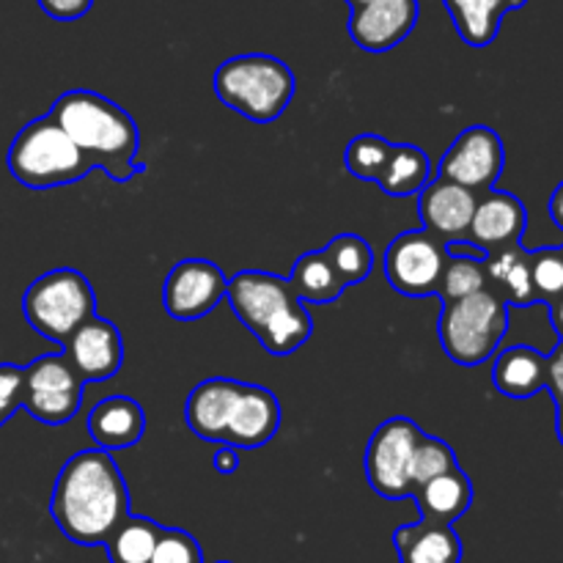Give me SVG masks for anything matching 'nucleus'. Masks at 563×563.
<instances>
[{"label":"nucleus","instance_id":"9","mask_svg":"<svg viewBox=\"0 0 563 563\" xmlns=\"http://www.w3.org/2000/svg\"><path fill=\"white\" fill-rule=\"evenodd\" d=\"M86 379L66 352L42 355L22 368V407L47 427H64L80 412Z\"/></svg>","mask_w":563,"mask_h":563},{"label":"nucleus","instance_id":"10","mask_svg":"<svg viewBox=\"0 0 563 563\" xmlns=\"http://www.w3.org/2000/svg\"><path fill=\"white\" fill-rule=\"evenodd\" d=\"M423 429L410 418H388L374 429L366 445V478L374 493L385 500H405L412 498L410 482V462L418 440L423 438Z\"/></svg>","mask_w":563,"mask_h":563},{"label":"nucleus","instance_id":"23","mask_svg":"<svg viewBox=\"0 0 563 563\" xmlns=\"http://www.w3.org/2000/svg\"><path fill=\"white\" fill-rule=\"evenodd\" d=\"M484 264H487L489 286H493L509 306L526 308L539 302L531 278V253H528L520 242L504 247V251L489 253V256L484 258Z\"/></svg>","mask_w":563,"mask_h":563},{"label":"nucleus","instance_id":"18","mask_svg":"<svg viewBox=\"0 0 563 563\" xmlns=\"http://www.w3.org/2000/svg\"><path fill=\"white\" fill-rule=\"evenodd\" d=\"M143 432H146V412L130 396H108L88 412V434L97 449H132L141 443Z\"/></svg>","mask_w":563,"mask_h":563},{"label":"nucleus","instance_id":"17","mask_svg":"<svg viewBox=\"0 0 563 563\" xmlns=\"http://www.w3.org/2000/svg\"><path fill=\"white\" fill-rule=\"evenodd\" d=\"M526 225L528 212L520 198L504 190H487L478 196L471 231H467V242L482 247L489 256V253L517 245L522 234H526Z\"/></svg>","mask_w":563,"mask_h":563},{"label":"nucleus","instance_id":"41","mask_svg":"<svg viewBox=\"0 0 563 563\" xmlns=\"http://www.w3.org/2000/svg\"><path fill=\"white\" fill-rule=\"evenodd\" d=\"M561 346H563V344H561Z\"/></svg>","mask_w":563,"mask_h":563},{"label":"nucleus","instance_id":"27","mask_svg":"<svg viewBox=\"0 0 563 563\" xmlns=\"http://www.w3.org/2000/svg\"><path fill=\"white\" fill-rule=\"evenodd\" d=\"M330 264L339 273L341 284L357 286L372 275L374 269V251L363 236L357 234H339L324 247Z\"/></svg>","mask_w":563,"mask_h":563},{"label":"nucleus","instance_id":"25","mask_svg":"<svg viewBox=\"0 0 563 563\" xmlns=\"http://www.w3.org/2000/svg\"><path fill=\"white\" fill-rule=\"evenodd\" d=\"M286 280H289L295 295L300 297L306 306H330V302L339 300L346 289L324 251L302 253Z\"/></svg>","mask_w":563,"mask_h":563},{"label":"nucleus","instance_id":"38","mask_svg":"<svg viewBox=\"0 0 563 563\" xmlns=\"http://www.w3.org/2000/svg\"><path fill=\"white\" fill-rule=\"evenodd\" d=\"M548 306H550V319H553V328L559 330L561 339H563V295L559 297V300L548 302Z\"/></svg>","mask_w":563,"mask_h":563},{"label":"nucleus","instance_id":"3","mask_svg":"<svg viewBox=\"0 0 563 563\" xmlns=\"http://www.w3.org/2000/svg\"><path fill=\"white\" fill-rule=\"evenodd\" d=\"M49 115L91 159L93 168H102L110 179L130 181L143 170V163H137L141 132L135 119L104 93L82 88L66 91L55 99Z\"/></svg>","mask_w":563,"mask_h":563},{"label":"nucleus","instance_id":"4","mask_svg":"<svg viewBox=\"0 0 563 563\" xmlns=\"http://www.w3.org/2000/svg\"><path fill=\"white\" fill-rule=\"evenodd\" d=\"M231 311L258 339V344L275 357L295 355L308 344L313 319L306 302L295 295L289 280L262 269H242L229 278L225 289Z\"/></svg>","mask_w":563,"mask_h":563},{"label":"nucleus","instance_id":"24","mask_svg":"<svg viewBox=\"0 0 563 563\" xmlns=\"http://www.w3.org/2000/svg\"><path fill=\"white\" fill-rule=\"evenodd\" d=\"M429 176H432V163H429L423 148L412 146V143H394L377 185L385 196L407 198L421 192L427 187Z\"/></svg>","mask_w":563,"mask_h":563},{"label":"nucleus","instance_id":"20","mask_svg":"<svg viewBox=\"0 0 563 563\" xmlns=\"http://www.w3.org/2000/svg\"><path fill=\"white\" fill-rule=\"evenodd\" d=\"M493 383L509 399H531L548 385V355L526 344L509 346L495 357Z\"/></svg>","mask_w":563,"mask_h":563},{"label":"nucleus","instance_id":"29","mask_svg":"<svg viewBox=\"0 0 563 563\" xmlns=\"http://www.w3.org/2000/svg\"><path fill=\"white\" fill-rule=\"evenodd\" d=\"M394 143L379 135H357L352 137L344 152V165L355 179L377 181L383 174V165L388 159Z\"/></svg>","mask_w":563,"mask_h":563},{"label":"nucleus","instance_id":"11","mask_svg":"<svg viewBox=\"0 0 563 563\" xmlns=\"http://www.w3.org/2000/svg\"><path fill=\"white\" fill-rule=\"evenodd\" d=\"M449 247L427 229L405 231L388 245L383 269L388 284L405 297L438 295Z\"/></svg>","mask_w":563,"mask_h":563},{"label":"nucleus","instance_id":"16","mask_svg":"<svg viewBox=\"0 0 563 563\" xmlns=\"http://www.w3.org/2000/svg\"><path fill=\"white\" fill-rule=\"evenodd\" d=\"M64 352L86 383L115 377L124 363V341H121L119 328L97 313L69 335Z\"/></svg>","mask_w":563,"mask_h":563},{"label":"nucleus","instance_id":"22","mask_svg":"<svg viewBox=\"0 0 563 563\" xmlns=\"http://www.w3.org/2000/svg\"><path fill=\"white\" fill-rule=\"evenodd\" d=\"M528 0H443L456 33L471 47H489L498 38L500 22Z\"/></svg>","mask_w":563,"mask_h":563},{"label":"nucleus","instance_id":"14","mask_svg":"<svg viewBox=\"0 0 563 563\" xmlns=\"http://www.w3.org/2000/svg\"><path fill=\"white\" fill-rule=\"evenodd\" d=\"M350 36L366 53H388L399 47L418 25V0H346Z\"/></svg>","mask_w":563,"mask_h":563},{"label":"nucleus","instance_id":"31","mask_svg":"<svg viewBox=\"0 0 563 563\" xmlns=\"http://www.w3.org/2000/svg\"><path fill=\"white\" fill-rule=\"evenodd\" d=\"M531 278L539 302H553L563 295V247H542L531 253Z\"/></svg>","mask_w":563,"mask_h":563},{"label":"nucleus","instance_id":"36","mask_svg":"<svg viewBox=\"0 0 563 563\" xmlns=\"http://www.w3.org/2000/svg\"><path fill=\"white\" fill-rule=\"evenodd\" d=\"M212 465H214V471L223 473V476H231V473L240 471V456H236L234 445H225L223 443V449H220L218 454H214Z\"/></svg>","mask_w":563,"mask_h":563},{"label":"nucleus","instance_id":"35","mask_svg":"<svg viewBox=\"0 0 563 563\" xmlns=\"http://www.w3.org/2000/svg\"><path fill=\"white\" fill-rule=\"evenodd\" d=\"M544 390H550L555 405H563V346L555 350V355L548 357V385H544Z\"/></svg>","mask_w":563,"mask_h":563},{"label":"nucleus","instance_id":"1","mask_svg":"<svg viewBox=\"0 0 563 563\" xmlns=\"http://www.w3.org/2000/svg\"><path fill=\"white\" fill-rule=\"evenodd\" d=\"M49 515L69 542L104 548L115 528L130 517V489L110 451H77L60 467Z\"/></svg>","mask_w":563,"mask_h":563},{"label":"nucleus","instance_id":"30","mask_svg":"<svg viewBox=\"0 0 563 563\" xmlns=\"http://www.w3.org/2000/svg\"><path fill=\"white\" fill-rule=\"evenodd\" d=\"M456 467V454L445 440L432 438V434H423L418 440L416 451H412V462H410V482L412 489H418L421 484L432 482L434 476L440 473L451 471Z\"/></svg>","mask_w":563,"mask_h":563},{"label":"nucleus","instance_id":"19","mask_svg":"<svg viewBox=\"0 0 563 563\" xmlns=\"http://www.w3.org/2000/svg\"><path fill=\"white\" fill-rule=\"evenodd\" d=\"M416 498L418 511H421L423 522H438V526H454L460 517H465V511L473 504V484L467 478V473L460 465L451 467V471L440 473L432 482L421 484V487L412 493Z\"/></svg>","mask_w":563,"mask_h":563},{"label":"nucleus","instance_id":"28","mask_svg":"<svg viewBox=\"0 0 563 563\" xmlns=\"http://www.w3.org/2000/svg\"><path fill=\"white\" fill-rule=\"evenodd\" d=\"M489 278H487V264L484 258H473V256H451L445 262L443 278H440V289L438 297L443 302L449 300H462L467 295H476V291L487 289Z\"/></svg>","mask_w":563,"mask_h":563},{"label":"nucleus","instance_id":"37","mask_svg":"<svg viewBox=\"0 0 563 563\" xmlns=\"http://www.w3.org/2000/svg\"><path fill=\"white\" fill-rule=\"evenodd\" d=\"M550 218L555 220V225H559V229H563V181L555 187L553 196H550Z\"/></svg>","mask_w":563,"mask_h":563},{"label":"nucleus","instance_id":"13","mask_svg":"<svg viewBox=\"0 0 563 563\" xmlns=\"http://www.w3.org/2000/svg\"><path fill=\"white\" fill-rule=\"evenodd\" d=\"M229 289V278L207 258H185L168 273L163 286V306L176 322H196L214 311Z\"/></svg>","mask_w":563,"mask_h":563},{"label":"nucleus","instance_id":"5","mask_svg":"<svg viewBox=\"0 0 563 563\" xmlns=\"http://www.w3.org/2000/svg\"><path fill=\"white\" fill-rule=\"evenodd\" d=\"M212 86L225 108L256 124H269L291 104L295 71L275 55H234L218 66Z\"/></svg>","mask_w":563,"mask_h":563},{"label":"nucleus","instance_id":"7","mask_svg":"<svg viewBox=\"0 0 563 563\" xmlns=\"http://www.w3.org/2000/svg\"><path fill=\"white\" fill-rule=\"evenodd\" d=\"M509 330V302L487 286L462 300L443 302L440 344L445 355L460 366H482L498 352Z\"/></svg>","mask_w":563,"mask_h":563},{"label":"nucleus","instance_id":"40","mask_svg":"<svg viewBox=\"0 0 563 563\" xmlns=\"http://www.w3.org/2000/svg\"><path fill=\"white\" fill-rule=\"evenodd\" d=\"M220 563H229V561H220Z\"/></svg>","mask_w":563,"mask_h":563},{"label":"nucleus","instance_id":"34","mask_svg":"<svg viewBox=\"0 0 563 563\" xmlns=\"http://www.w3.org/2000/svg\"><path fill=\"white\" fill-rule=\"evenodd\" d=\"M38 9L58 22H75L91 11L93 0H36Z\"/></svg>","mask_w":563,"mask_h":563},{"label":"nucleus","instance_id":"33","mask_svg":"<svg viewBox=\"0 0 563 563\" xmlns=\"http://www.w3.org/2000/svg\"><path fill=\"white\" fill-rule=\"evenodd\" d=\"M22 407V368L3 363L0 366V427Z\"/></svg>","mask_w":563,"mask_h":563},{"label":"nucleus","instance_id":"6","mask_svg":"<svg viewBox=\"0 0 563 563\" xmlns=\"http://www.w3.org/2000/svg\"><path fill=\"white\" fill-rule=\"evenodd\" d=\"M9 170L31 190L75 185L93 170L91 159L66 135L53 115L33 119L16 132L9 148Z\"/></svg>","mask_w":563,"mask_h":563},{"label":"nucleus","instance_id":"39","mask_svg":"<svg viewBox=\"0 0 563 563\" xmlns=\"http://www.w3.org/2000/svg\"><path fill=\"white\" fill-rule=\"evenodd\" d=\"M555 429H559V440L563 445V405H559V421H555Z\"/></svg>","mask_w":563,"mask_h":563},{"label":"nucleus","instance_id":"12","mask_svg":"<svg viewBox=\"0 0 563 563\" xmlns=\"http://www.w3.org/2000/svg\"><path fill=\"white\" fill-rule=\"evenodd\" d=\"M506 148L498 132L493 126H467L465 132L456 135L445 157L440 159V179L456 181L473 192L493 190L498 176L504 174Z\"/></svg>","mask_w":563,"mask_h":563},{"label":"nucleus","instance_id":"2","mask_svg":"<svg viewBox=\"0 0 563 563\" xmlns=\"http://www.w3.org/2000/svg\"><path fill=\"white\" fill-rule=\"evenodd\" d=\"M280 401L264 385L212 377L185 401V423L196 438L234 449H262L280 429Z\"/></svg>","mask_w":563,"mask_h":563},{"label":"nucleus","instance_id":"32","mask_svg":"<svg viewBox=\"0 0 563 563\" xmlns=\"http://www.w3.org/2000/svg\"><path fill=\"white\" fill-rule=\"evenodd\" d=\"M148 563H203L201 544L179 528H163Z\"/></svg>","mask_w":563,"mask_h":563},{"label":"nucleus","instance_id":"15","mask_svg":"<svg viewBox=\"0 0 563 563\" xmlns=\"http://www.w3.org/2000/svg\"><path fill=\"white\" fill-rule=\"evenodd\" d=\"M478 192L456 185L449 179H429L427 187L418 192V212H421L423 229L443 240L451 242L467 240L471 231L473 212H476Z\"/></svg>","mask_w":563,"mask_h":563},{"label":"nucleus","instance_id":"8","mask_svg":"<svg viewBox=\"0 0 563 563\" xmlns=\"http://www.w3.org/2000/svg\"><path fill=\"white\" fill-rule=\"evenodd\" d=\"M22 313L31 330L64 346L69 335L97 313V295L91 280L77 269H49L27 286L22 297Z\"/></svg>","mask_w":563,"mask_h":563},{"label":"nucleus","instance_id":"21","mask_svg":"<svg viewBox=\"0 0 563 563\" xmlns=\"http://www.w3.org/2000/svg\"><path fill=\"white\" fill-rule=\"evenodd\" d=\"M396 553L401 563H460L462 542L451 526L438 522H416L401 526L394 533Z\"/></svg>","mask_w":563,"mask_h":563},{"label":"nucleus","instance_id":"26","mask_svg":"<svg viewBox=\"0 0 563 563\" xmlns=\"http://www.w3.org/2000/svg\"><path fill=\"white\" fill-rule=\"evenodd\" d=\"M159 533H163V526H157L148 517L130 515L115 528L113 537L104 542L110 563H148L154 548H157Z\"/></svg>","mask_w":563,"mask_h":563}]
</instances>
